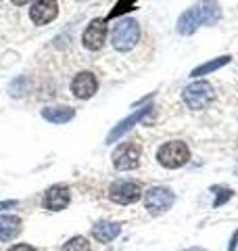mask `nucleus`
<instances>
[{
  "instance_id": "obj_1",
  "label": "nucleus",
  "mask_w": 238,
  "mask_h": 251,
  "mask_svg": "<svg viewBox=\"0 0 238 251\" xmlns=\"http://www.w3.org/2000/svg\"><path fill=\"white\" fill-rule=\"evenodd\" d=\"M221 19V6L217 0H201L186 9L178 19V31L182 36L194 34L203 25H215Z\"/></svg>"
},
{
  "instance_id": "obj_2",
  "label": "nucleus",
  "mask_w": 238,
  "mask_h": 251,
  "mask_svg": "<svg viewBox=\"0 0 238 251\" xmlns=\"http://www.w3.org/2000/svg\"><path fill=\"white\" fill-rule=\"evenodd\" d=\"M190 159V149L182 140H169L159 147L157 151V161L167 170H178L182 166H186Z\"/></svg>"
},
{
  "instance_id": "obj_3",
  "label": "nucleus",
  "mask_w": 238,
  "mask_h": 251,
  "mask_svg": "<svg viewBox=\"0 0 238 251\" xmlns=\"http://www.w3.org/2000/svg\"><path fill=\"white\" fill-rule=\"evenodd\" d=\"M182 97H184V103L190 107V109H207L213 99H215V92H213V86L209 82H192L190 86H186L184 92H182Z\"/></svg>"
},
{
  "instance_id": "obj_4",
  "label": "nucleus",
  "mask_w": 238,
  "mask_h": 251,
  "mask_svg": "<svg viewBox=\"0 0 238 251\" xmlns=\"http://www.w3.org/2000/svg\"><path fill=\"white\" fill-rule=\"evenodd\" d=\"M138 38H140V25H138V21H134V19H121L115 25L113 29V38H111V42H113V46L117 50H130L136 46L138 42Z\"/></svg>"
},
{
  "instance_id": "obj_5",
  "label": "nucleus",
  "mask_w": 238,
  "mask_h": 251,
  "mask_svg": "<svg viewBox=\"0 0 238 251\" xmlns=\"http://www.w3.org/2000/svg\"><path fill=\"white\" fill-rule=\"evenodd\" d=\"M173 203H176V195L167 186H153L144 195V205L153 216L167 211Z\"/></svg>"
},
{
  "instance_id": "obj_6",
  "label": "nucleus",
  "mask_w": 238,
  "mask_h": 251,
  "mask_svg": "<svg viewBox=\"0 0 238 251\" xmlns=\"http://www.w3.org/2000/svg\"><path fill=\"white\" fill-rule=\"evenodd\" d=\"M140 184L134 182V180H117V182L111 184L109 188V199L119 205H130V203H136L140 199Z\"/></svg>"
},
{
  "instance_id": "obj_7",
  "label": "nucleus",
  "mask_w": 238,
  "mask_h": 251,
  "mask_svg": "<svg viewBox=\"0 0 238 251\" xmlns=\"http://www.w3.org/2000/svg\"><path fill=\"white\" fill-rule=\"evenodd\" d=\"M140 163V147L136 143H123L113 151V166L119 172L136 170Z\"/></svg>"
},
{
  "instance_id": "obj_8",
  "label": "nucleus",
  "mask_w": 238,
  "mask_h": 251,
  "mask_svg": "<svg viewBox=\"0 0 238 251\" xmlns=\"http://www.w3.org/2000/svg\"><path fill=\"white\" fill-rule=\"evenodd\" d=\"M69 201H71V193H69V188L65 184H54L50 186L48 191L44 193V207L46 209H50V211H61V209H65L69 205Z\"/></svg>"
},
{
  "instance_id": "obj_9",
  "label": "nucleus",
  "mask_w": 238,
  "mask_h": 251,
  "mask_svg": "<svg viewBox=\"0 0 238 251\" xmlns=\"http://www.w3.org/2000/svg\"><path fill=\"white\" fill-rule=\"evenodd\" d=\"M57 13H59L57 0H36L29 9V19L36 25H44V23H48L57 17Z\"/></svg>"
},
{
  "instance_id": "obj_10",
  "label": "nucleus",
  "mask_w": 238,
  "mask_h": 251,
  "mask_svg": "<svg viewBox=\"0 0 238 251\" xmlns=\"http://www.w3.org/2000/svg\"><path fill=\"white\" fill-rule=\"evenodd\" d=\"M107 38V21L105 19H94L90 21V25L84 31V46L90 50H98L102 44H105Z\"/></svg>"
},
{
  "instance_id": "obj_11",
  "label": "nucleus",
  "mask_w": 238,
  "mask_h": 251,
  "mask_svg": "<svg viewBox=\"0 0 238 251\" xmlns=\"http://www.w3.org/2000/svg\"><path fill=\"white\" fill-rule=\"evenodd\" d=\"M98 88V82H96V75L92 72H82L73 77L71 82V92L75 94L77 99H90L94 92Z\"/></svg>"
},
{
  "instance_id": "obj_12",
  "label": "nucleus",
  "mask_w": 238,
  "mask_h": 251,
  "mask_svg": "<svg viewBox=\"0 0 238 251\" xmlns=\"http://www.w3.org/2000/svg\"><path fill=\"white\" fill-rule=\"evenodd\" d=\"M150 109H153L150 105H148V107H142V109H138V111H134L130 117H125V120H121V122H119V124L115 126L113 130L109 132V136H107V143H115V140H119V138H121V136L125 134V132H128V130L132 128L134 124H138L140 120H144V117H146V113H150Z\"/></svg>"
},
{
  "instance_id": "obj_13",
  "label": "nucleus",
  "mask_w": 238,
  "mask_h": 251,
  "mask_svg": "<svg viewBox=\"0 0 238 251\" xmlns=\"http://www.w3.org/2000/svg\"><path fill=\"white\" fill-rule=\"evenodd\" d=\"M121 232V226H119L117 222H96L94 224V228H92V237L96 239L98 243H111L117 234Z\"/></svg>"
},
{
  "instance_id": "obj_14",
  "label": "nucleus",
  "mask_w": 238,
  "mask_h": 251,
  "mask_svg": "<svg viewBox=\"0 0 238 251\" xmlns=\"http://www.w3.org/2000/svg\"><path fill=\"white\" fill-rule=\"evenodd\" d=\"M21 232V218L17 216H0V241H11Z\"/></svg>"
},
{
  "instance_id": "obj_15",
  "label": "nucleus",
  "mask_w": 238,
  "mask_h": 251,
  "mask_svg": "<svg viewBox=\"0 0 238 251\" xmlns=\"http://www.w3.org/2000/svg\"><path fill=\"white\" fill-rule=\"evenodd\" d=\"M75 111L71 107H46L42 111V117L50 124H67L73 120Z\"/></svg>"
},
{
  "instance_id": "obj_16",
  "label": "nucleus",
  "mask_w": 238,
  "mask_h": 251,
  "mask_svg": "<svg viewBox=\"0 0 238 251\" xmlns=\"http://www.w3.org/2000/svg\"><path fill=\"white\" fill-rule=\"evenodd\" d=\"M230 61H232V57H230V54H221V57H217V59L207 61V63H203V65L194 67L192 72H190V75H192V77H198V75H207V74H211V72H217V69H221L224 65H228Z\"/></svg>"
},
{
  "instance_id": "obj_17",
  "label": "nucleus",
  "mask_w": 238,
  "mask_h": 251,
  "mask_svg": "<svg viewBox=\"0 0 238 251\" xmlns=\"http://www.w3.org/2000/svg\"><path fill=\"white\" fill-rule=\"evenodd\" d=\"M61 251H92V247L84 237H73L61 247Z\"/></svg>"
},
{
  "instance_id": "obj_18",
  "label": "nucleus",
  "mask_w": 238,
  "mask_h": 251,
  "mask_svg": "<svg viewBox=\"0 0 238 251\" xmlns=\"http://www.w3.org/2000/svg\"><path fill=\"white\" fill-rule=\"evenodd\" d=\"M211 191L215 193V201H213V207H221V205H224V203L234 195L232 188H226V186H213Z\"/></svg>"
},
{
  "instance_id": "obj_19",
  "label": "nucleus",
  "mask_w": 238,
  "mask_h": 251,
  "mask_svg": "<svg viewBox=\"0 0 238 251\" xmlns=\"http://www.w3.org/2000/svg\"><path fill=\"white\" fill-rule=\"evenodd\" d=\"M134 6H136V0H121L113 11L109 13V19H113V17H117V15H121V13H125V11H132Z\"/></svg>"
},
{
  "instance_id": "obj_20",
  "label": "nucleus",
  "mask_w": 238,
  "mask_h": 251,
  "mask_svg": "<svg viewBox=\"0 0 238 251\" xmlns=\"http://www.w3.org/2000/svg\"><path fill=\"white\" fill-rule=\"evenodd\" d=\"M9 251H38V249H36V247H31V245H25V243H21V245L11 247Z\"/></svg>"
},
{
  "instance_id": "obj_21",
  "label": "nucleus",
  "mask_w": 238,
  "mask_h": 251,
  "mask_svg": "<svg viewBox=\"0 0 238 251\" xmlns=\"http://www.w3.org/2000/svg\"><path fill=\"white\" fill-rule=\"evenodd\" d=\"M13 205H17V201H2L0 203V214H2L4 209H9V207H13Z\"/></svg>"
},
{
  "instance_id": "obj_22",
  "label": "nucleus",
  "mask_w": 238,
  "mask_h": 251,
  "mask_svg": "<svg viewBox=\"0 0 238 251\" xmlns=\"http://www.w3.org/2000/svg\"><path fill=\"white\" fill-rule=\"evenodd\" d=\"M236 243H238V230L232 234V241H230V245H228V251H234L236 249Z\"/></svg>"
},
{
  "instance_id": "obj_23",
  "label": "nucleus",
  "mask_w": 238,
  "mask_h": 251,
  "mask_svg": "<svg viewBox=\"0 0 238 251\" xmlns=\"http://www.w3.org/2000/svg\"><path fill=\"white\" fill-rule=\"evenodd\" d=\"M11 2H13V4H27L29 0H11Z\"/></svg>"
},
{
  "instance_id": "obj_24",
  "label": "nucleus",
  "mask_w": 238,
  "mask_h": 251,
  "mask_svg": "<svg viewBox=\"0 0 238 251\" xmlns=\"http://www.w3.org/2000/svg\"><path fill=\"white\" fill-rule=\"evenodd\" d=\"M186 251H205L203 247H192V249H186Z\"/></svg>"
}]
</instances>
